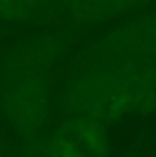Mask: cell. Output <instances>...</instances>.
<instances>
[{"label": "cell", "mask_w": 156, "mask_h": 157, "mask_svg": "<svg viewBox=\"0 0 156 157\" xmlns=\"http://www.w3.org/2000/svg\"><path fill=\"white\" fill-rule=\"evenodd\" d=\"M109 139L102 123L84 117L69 120L55 130L46 157H107Z\"/></svg>", "instance_id": "cell-1"}]
</instances>
